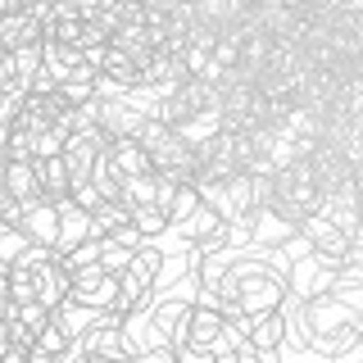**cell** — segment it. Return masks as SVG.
<instances>
[{
	"mask_svg": "<svg viewBox=\"0 0 363 363\" xmlns=\"http://www.w3.org/2000/svg\"><path fill=\"white\" fill-rule=\"evenodd\" d=\"M295 327H300V340L318 354H354L359 345V313L350 309L345 300H336L332 291H313L295 304Z\"/></svg>",
	"mask_w": 363,
	"mask_h": 363,
	"instance_id": "cell-1",
	"label": "cell"
},
{
	"mask_svg": "<svg viewBox=\"0 0 363 363\" xmlns=\"http://www.w3.org/2000/svg\"><path fill=\"white\" fill-rule=\"evenodd\" d=\"M323 204V182H318V168L313 159H291L272 173V196H268V209H277L281 218L300 223L304 213H313Z\"/></svg>",
	"mask_w": 363,
	"mask_h": 363,
	"instance_id": "cell-2",
	"label": "cell"
},
{
	"mask_svg": "<svg viewBox=\"0 0 363 363\" xmlns=\"http://www.w3.org/2000/svg\"><path fill=\"white\" fill-rule=\"evenodd\" d=\"M64 359H132L128 340H123V313L118 309H100L82 332L73 336Z\"/></svg>",
	"mask_w": 363,
	"mask_h": 363,
	"instance_id": "cell-3",
	"label": "cell"
},
{
	"mask_svg": "<svg viewBox=\"0 0 363 363\" xmlns=\"http://www.w3.org/2000/svg\"><path fill=\"white\" fill-rule=\"evenodd\" d=\"M218 340H227V318H223V309H218V304H209V300L191 304L186 345H182V354H204V359H209Z\"/></svg>",
	"mask_w": 363,
	"mask_h": 363,
	"instance_id": "cell-4",
	"label": "cell"
},
{
	"mask_svg": "<svg viewBox=\"0 0 363 363\" xmlns=\"http://www.w3.org/2000/svg\"><path fill=\"white\" fill-rule=\"evenodd\" d=\"M68 300H77L82 309H113V300H118V272H105L100 264L77 268Z\"/></svg>",
	"mask_w": 363,
	"mask_h": 363,
	"instance_id": "cell-5",
	"label": "cell"
},
{
	"mask_svg": "<svg viewBox=\"0 0 363 363\" xmlns=\"http://www.w3.org/2000/svg\"><path fill=\"white\" fill-rule=\"evenodd\" d=\"M150 113V105H145L141 91H128V96H113V100H100V128L113 136H136V128H141V118Z\"/></svg>",
	"mask_w": 363,
	"mask_h": 363,
	"instance_id": "cell-6",
	"label": "cell"
},
{
	"mask_svg": "<svg viewBox=\"0 0 363 363\" xmlns=\"http://www.w3.org/2000/svg\"><path fill=\"white\" fill-rule=\"evenodd\" d=\"M286 336H291V313L286 309H264V313L250 318V327H245V340L259 350V359H277L281 345H286Z\"/></svg>",
	"mask_w": 363,
	"mask_h": 363,
	"instance_id": "cell-7",
	"label": "cell"
},
{
	"mask_svg": "<svg viewBox=\"0 0 363 363\" xmlns=\"http://www.w3.org/2000/svg\"><path fill=\"white\" fill-rule=\"evenodd\" d=\"M186 318H191V300L182 295H150V323H155V336L168 340V345H186Z\"/></svg>",
	"mask_w": 363,
	"mask_h": 363,
	"instance_id": "cell-8",
	"label": "cell"
},
{
	"mask_svg": "<svg viewBox=\"0 0 363 363\" xmlns=\"http://www.w3.org/2000/svg\"><path fill=\"white\" fill-rule=\"evenodd\" d=\"M0 186H5L18 204L45 200L41 177H37V159H5V168H0Z\"/></svg>",
	"mask_w": 363,
	"mask_h": 363,
	"instance_id": "cell-9",
	"label": "cell"
},
{
	"mask_svg": "<svg viewBox=\"0 0 363 363\" xmlns=\"http://www.w3.org/2000/svg\"><path fill=\"white\" fill-rule=\"evenodd\" d=\"M23 236L28 241H41V245H55L60 241V204L55 200H32V204H23Z\"/></svg>",
	"mask_w": 363,
	"mask_h": 363,
	"instance_id": "cell-10",
	"label": "cell"
},
{
	"mask_svg": "<svg viewBox=\"0 0 363 363\" xmlns=\"http://www.w3.org/2000/svg\"><path fill=\"white\" fill-rule=\"evenodd\" d=\"M105 155H109V164L118 168L123 177H141V173H155V164H150V150H145L136 136H113V141L105 145Z\"/></svg>",
	"mask_w": 363,
	"mask_h": 363,
	"instance_id": "cell-11",
	"label": "cell"
},
{
	"mask_svg": "<svg viewBox=\"0 0 363 363\" xmlns=\"http://www.w3.org/2000/svg\"><path fill=\"white\" fill-rule=\"evenodd\" d=\"M68 291H73V272L60 264V255H55L50 264H37V300L45 309H60L68 300Z\"/></svg>",
	"mask_w": 363,
	"mask_h": 363,
	"instance_id": "cell-12",
	"label": "cell"
},
{
	"mask_svg": "<svg viewBox=\"0 0 363 363\" xmlns=\"http://www.w3.org/2000/svg\"><path fill=\"white\" fill-rule=\"evenodd\" d=\"M96 68H100L105 77H113V82H123L128 91H136V82H141V73H136V60H132L128 50H118L113 41L96 55Z\"/></svg>",
	"mask_w": 363,
	"mask_h": 363,
	"instance_id": "cell-13",
	"label": "cell"
},
{
	"mask_svg": "<svg viewBox=\"0 0 363 363\" xmlns=\"http://www.w3.org/2000/svg\"><path fill=\"white\" fill-rule=\"evenodd\" d=\"M37 177H41V191H45V200H68L73 196V177H68V168H64V159L60 155H45L37 159Z\"/></svg>",
	"mask_w": 363,
	"mask_h": 363,
	"instance_id": "cell-14",
	"label": "cell"
},
{
	"mask_svg": "<svg viewBox=\"0 0 363 363\" xmlns=\"http://www.w3.org/2000/svg\"><path fill=\"white\" fill-rule=\"evenodd\" d=\"M91 236V209H82V204H73V200H60V250L68 245H77V241H86Z\"/></svg>",
	"mask_w": 363,
	"mask_h": 363,
	"instance_id": "cell-15",
	"label": "cell"
},
{
	"mask_svg": "<svg viewBox=\"0 0 363 363\" xmlns=\"http://www.w3.org/2000/svg\"><path fill=\"white\" fill-rule=\"evenodd\" d=\"M123 223H132L128 200H100L96 209H91V236H109V232H118Z\"/></svg>",
	"mask_w": 363,
	"mask_h": 363,
	"instance_id": "cell-16",
	"label": "cell"
},
{
	"mask_svg": "<svg viewBox=\"0 0 363 363\" xmlns=\"http://www.w3.org/2000/svg\"><path fill=\"white\" fill-rule=\"evenodd\" d=\"M14 68H18V82L28 86L32 77L45 68V41H23V45H14Z\"/></svg>",
	"mask_w": 363,
	"mask_h": 363,
	"instance_id": "cell-17",
	"label": "cell"
},
{
	"mask_svg": "<svg viewBox=\"0 0 363 363\" xmlns=\"http://www.w3.org/2000/svg\"><path fill=\"white\" fill-rule=\"evenodd\" d=\"M132 223L145 241H159V236L168 232V213L159 209V204H132Z\"/></svg>",
	"mask_w": 363,
	"mask_h": 363,
	"instance_id": "cell-18",
	"label": "cell"
},
{
	"mask_svg": "<svg viewBox=\"0 0 363 363\" xmlns=\"http://www.w3.org/2000/svg\"><path fill=\"white\" fill-rule=\"evenodd\" d=\"M28 250V236H23V227L14 223H0V264H18V255Z\"/></svg>",
	"mask_w": 363,
	"mask_h": 363,
	"instance_id": "cell-19",
	"label": "cell"
},
{
	"mask_svg": "<svg viewBox=\"0 0 363 363\" xmlns=\"http://www.w3.org/2000/svg\"><path fill=\"white\" fill-rule=\"evenodd\" d=\"M168 136H173V128H168L164 118H155V113H145V118H141V128H136V141H141L145 150H159V145H164Z\"/></svg>",
	"mask_w": 363,
	"mask_h": 363,
	"instance_id": "cell-20",
	"label": "cell"
},
{
	"mask_svg": "<svg viewBox=\"0 0 363 363\" xmlns=\"http://www.w3.org/2000/svg\"><path fill=\"white\" fill-rule=\"evenodd\" d=\"M128 259H132V250L123 245V241L100 236V268H105V272H123V268H128Z\"/></svg>",
	"mask_w": 363,
	"mask_h": 363,
	"instance_id": "cell-21",
	"label": "cell"
},
{
	"mask_svg": "<svg viewBox=\"0 0 363 363\" xmlns=\"http://www.w3.org/2000/svg\"><path fill=\"white\" fill-rule=\"evenodd\" d=\"M123 200L128 204H155V173L123 177Z\"/></svg>",
	"mask_w": 363,
	"mask_h": 363,
	"instance_id": "cell-22",
	"label": "cell"
},
{
	"mask_svg": "<svg viewBox=\"0 0 363 363\" xmlns=\"http://www.w3.org/2000/svg\"><path fill=\"white\" fill-rule=\"evenodd\" d=\"M5 86H23L18 68H14V50H0V91H5Z\"/></svg>",
	"mask_w": 363,
	"mask_h": 363,
	"instance_id": "cell-23",
	"label": "cell"
},
{
	"mask_svg": "<svg viewBox=\"0 0 363 363\" xmlns=\"http://www.w3.org/2000/svg\"><path fill=\"white\" fill-rule=\"evenodd\" d=\"M0 196H5V186H0Z\"/></svg>",
	"mask_w": 363,
	"mask_h": 363,
	"instance_id": "cell-24",
	"label": "cell"
}]
</instances>
